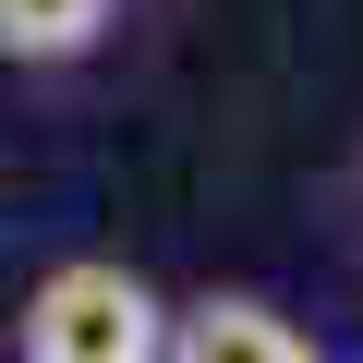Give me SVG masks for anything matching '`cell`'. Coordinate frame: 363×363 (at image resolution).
Listing matches in <instances>:
<instances>
[{"label":"cell","instance_id":"cell-1","mask_svg":"<svg viewBox=\"0 0 363 363\" xmlns=\"http://www.w3.org/2000/svg\"><path fill=\"white\" fill-rule=\"evenodd\" d=\"M157 351H169V303L121 255H61L13 303V363H157Z\"/></svg>","mask_w":363,"mask_h":363},{"label":"cell","instance_id":"cell-2","mask_svg":"<svg viewBox=\"0 0 363 363\" xmlns=\"http://www.w3.org/2000/svg\"><path fill=\"white\" fill-rule=\"evenodd\" d=\"M157 363H327L267 291H194V303H169V351Z\"/></svg>","mask_w":363,"mask_h":363},{"label":"cell","instance_id":"cell-3","mask_svg":"<svg viewBox=\"0 0 363 363\" xmlns=\"http://www.w3.org/2000/svg\"><path fill=\"white\" fill-rule=\"evenodd\" d=\"M121 25V0H0V61L13 73H73Z\"/></svg>","mask_w":363,"mask_h":363}]
</instances>
